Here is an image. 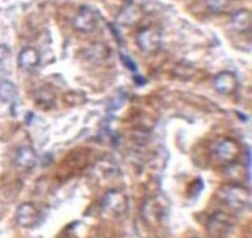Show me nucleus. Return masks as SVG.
<instances>
[{
  "label": "nucleus",
  "instance_id": "11",
  "mask_svg": "<svg viewBox=\"0 0 252 238\" xmlns=\"http://www.w3.org/2000/svg\"><path fill=\"white\" fill-rule=\"evenodd\" d=\"M15 96H17V88L14 84L8 80H2L0 83V101L7 104L14 100Z\"/></svg>",
  "mask_w": 252,
  "mask_h": 238
},
{
  "label": "nucleus",
  "instance_id": "13",
  "mask_svg": "<svg viewBox=\"0 0 252 238\" xmlns=\"http://www.w3.org/2000/svg\"><path fill=\"white\" fill-rule=\"evenodd\" d=\"M209 11L214 13H222L229 7V0H205Z\"/></svg>",
  "mask_w": 252,
  "mask_h": 238
},
{
  "label": "nucleus",
  "instance_id": "3",
  "mask_svg": "<svg viewBox=\"0 0 252 238\" xmlns=\"http://www.w3.org/2000/svg\"><path fill=\"white\" fill-rule=\"evenodd\" d=\"M15 218H17V222L21 227L32 228L36 226L38 218H40V213H38L37 208L33 204L26 202V204H22L18 208Z\"/></svg>",
  "mask_w": 252,
  "mask_h": 238
},
{
  "label": "nucleus",
  "instance_id": "10",
  "mask_svg": "<svg viewBox=\"0 0 252 238\" xmlns=\"http://www.w3.org/2000/svg\"><path fill=\"white\" fill-rule=\"evenodd\" d=\"M231 21L237 30H247L251 27V12L249 9H240L232 15Z\"/></svg>",
  "mask_w": 252,
  "mask_h": 238
},
{
  "label": "nucleus",
  "instance_id": "7",
  "mask_svg": "<svg viewBox=\"0 0 252 238\" xmlns=\"http://www.w3.org/2000/svg\"><path fill=\"white\" fill-rule=\"evenodd\" d=\"M18 63L21 69L26 70V71H31V70L35 69L38 65V63H40V54L34 48H25L19 54Z\"/></svg>",
  "mask_w": 252,
  "mask_h": 238
},
{
  "label": "nucleus",
  "instance_id": "9",
  "mask_svg": "<svg viewBox=\"0 0 252 238\" xmlns=\"http://www.w3.org/2000/svg\"><path fill=\"white\" fill-rule=\"evenodd\" d=\"M238 153V147L232 140H224L218 147V155L222 160L231 162Z\"/></svg>",
  "mask_w": 252,
  "mask_h": 238
},
{
  "label": "nucleus",
  "instance_id": "12",
  "mask_svg": "<svg viewBox=\"0 0 252 238\" xmlns=\"http://www.w3.org/2000/svg\"><path fill=\"white\" fill-rule=\"evenodd\" d=\"M227 198L231 202L237 201V205H244L247 202V191L241 187H231L228 189Z\"/></svg>",
  "mask_w": 252,
  "mask_h": 238
},
{
  "label": "nucleus",
  "instance_id": "4",
  "mask_svg": "<svg viewBox=\"0 0 252 238\" xmlns=\"http://www.w3.org/2000/svg\"><path fill=\"white\" fill-rule=\"evenodd\" d=\"M103 208L111 211V214L121 215L127 209V198L121 193L112 191L103 199Z\"/></svg>",
  "mask_w": 252,
  "mask_h": 238
},
{
  "label": "nucleus",
  "instance_id": "2",
  "mask_svg": "<svg viewBox=\"0 0 252 238\" xmlns=\"http://www.w3.org/2000/svg\"><path fill=\"white\" fill-rule=\"evenodd\" d=\"M98 26V15L91 7H80L73 19V27L82 33H91Z\"/></svg>",
  "mask_w": 252,
  "mask_h": 238
},
{
  "label": "nucleus",
  "instance_id": "8",
  "mask_svg": "<svg viewBox=\"0 0 252 238\" xmlns=\"http://www.w3.org/2000/svg\"><path fill=\"white\" fill-rule=\"evenodd\" d=\"M141 18H142L141 9L135 5H129L120 12V14H119L118 17V21L122 25L131 26L140 21Z\"/></svg>",
  "mask_w": 252,
  "mask_h": 238
},
{
  "label": "nucleus",
  "instance_id": "5",
  "mask_svg": "<svg viewBox=\"0 0 252 238\" xmlns=\"http://www.w3.org/2000/svg\"><path fill=\"white\" fill-rule=\"evenodd\" d=\"M238 80L232 72L224 71L219 73L214 78V88L221 94H230L237 89Z\"/></svg>",
  "mask_w": 252,
  "mask_h": 238
},
{
  "label": "nucleus",
  "instance_id": "14",
  "mask_svg": "<svg viewBox=\"0 0 252 238\" xmlns=\"http://www.w3.org/2000/svg\"><path fill=\"white\" fill-rule=\"evenodd\" d=\"M54 99H55L54 94L50 91H48V89H41V91L38 92V98H37L38 104H48V107H49V105H51L54 102Z\"/></svg>",
  "mask_w": 252,
  "mask_h": 238
},
{
  "label": "nucleus",
  "instance_id": "6",
  "mask_svg": "<svg viewBox=\"0 0 252 238\" xmlns=\"http://www.w3.org/2000/svg\"><path fill=\"white\" fill-rule=\"evenodd\" d=\"M37 162V156L35 153L33 148L22 147L18 150L17 156H15V164L18 167L22 170H29L35 166Z\"/></svg>",
  "mask_w": 252,
  "mask_h": 238
},
{
  "label": "nucleus",
  "instance_id": "15",
  "mask_svg": "<svg viewBox=\"0 0 252 238\" xmlns=\"http://www.w3.org/2000/svg\"><path fill=\"white\" fill-rule=\"evenodd\" d=\"M9 53V49L7 47L5 46V44H1L0 43V63L4 60L6 57H7V55Z\"/></svg>",
  "mask_w": 252,
  "mask_h": 238
},
{
  "label": "nucleus",
  "instance_id": "1",
  "mask_svg": "<svg viewBox=\"0 0 252 238\" xmlns=\"http://www.w3.org/2000/svg\"><path fill=\"white\" fill-rule=\"evenodd\" d=\"M136 42L142 51L147 54H153L160 48V34L156 28L145 27L137 34Z\"/></svg>",
  "mask_w": 252,
  "mask_h": 238
}]
</instances>
